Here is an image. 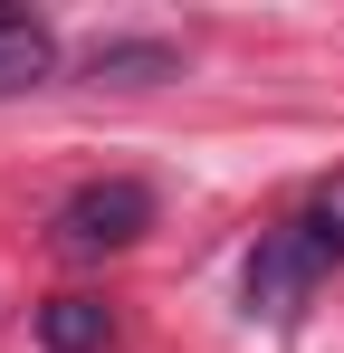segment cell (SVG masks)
I'll return each instance as SVG.
<instances>
[{"label": "cell", "instance_id": "cell-1", "mask_svg": "<svg viewBox=\"0 0 344 353\" xmlns=\"http://www.w3.org/2000/svg\"><path fill=\"white\" fill-rule=\"evenodd\" d=\"M325 268H335V248L306 230V220L268 230L258 248H249V315H258V325H296L306 296L325 287Z\"/></svg>", "mask_w": 344, "mask_h": 353}, {"label": "cell", "instance_id": "cell-2", "mask_svg": "<svg viewBox=\"0 0 344 353\" xmlns=\"http://www.w3.org/2000/svg\"><path fill=\"white\" fill-rule=\"evenodd\" d=\"M144 230H153V191H144V181H86V191H67V210H57V248H77V258L134 248Z\"/></svg>", "mask_w": 344, "mask_h": 353}, {"label": "cell", "instance_id": "cell-3", "mask_svg": "<svg viewBox=\"0 0 344 353\" xmlns=\"http://www.w3.org/2000/svg\"><path fill=\"white\" fill-rule=\"evenodd\" d=\"M57 67V39L29 19V10H0V96H19V86H39Z\"/></svg>", "mask_w": 344, "mask_h": 353}, {"label": "cell", "instance_id": "cell-4", "mask_svg": "<svg viewBox=\"0 0 344 353\" xmlns=\"http://www.w3.org/2000/svg\"><path fill=\"white\" fill-rule=\"evenodd\" d=\"M106 305L96 296H57V305H39V344L48 353H106Z\"/></svg>", "mask_w": 344, "mask_h": 353}, {"label": "cell", "instance_id": "cell-5", "mask_svg": "<svg viewBox=\"0 0 344 353\" xmlns=\"http://www.w3.org/2000/svg\"><path fill=\"white\" fill-rule=\"evenodd\" d=\"M86 67L115 77V86H153V77H172V48H163V39H106Z\"/></svg>", "mask_w": 344, "mask_h": 353}, {"label": "cell", "instance_id": "cell-6", "mask_svg": "<svg viewBox=\"0 0 344 353\" xmlns=\"http://www.w3.org/2000/svg\"><path fill=\"white\" fill-rule=\"evenodd\" d=\"M296 220H306V230H316V239H325V248L344 258V181H325V191H316V201H306Z\"/></svg>", "mask_w": 344, "mask_h": 353}]
</instances>
